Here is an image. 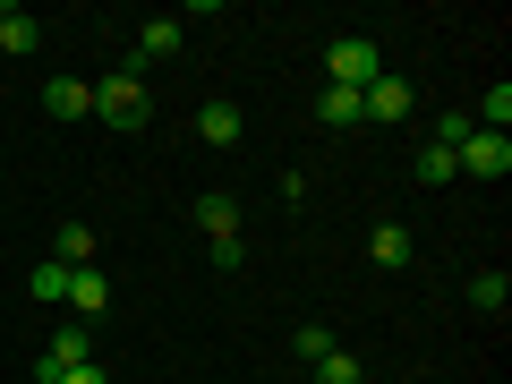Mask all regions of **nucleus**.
<instances>
[{
	"mask_svg": "<svg viewBox=\"0 0 512 384\" xmlns=\"http://www.w3.org/2000/svg\"><path fill=\"white\" fill-rule=\"evenodd\" d=\"M94 111H103L111 128H146L154 120V94H146V77H137V69H111L103 86H94Z\"/></svg>",
	"mask_w": 512,
	"mask_h": 384,
	"instance_id": "obj_1",
	"label": "nucleus"
},
{
	"mask_svg": "<svg viewBox=\"0 0 512 384\" xmlns=\"http://www.w3.org/2000/svg\"><path fill=\"white\" fill-rule=\"evenodd\" d=\"M325 69H333V86L367 94V86H376V77H384V52H376V43H367V35H342V43H333V52H325Z\"/></svg>",
	"mask_w": 512,
	"mask_h": 384,
	"instance_id": "obj_2",
	"label": "nucleus"
},
{
	"mask_svg": "<svg viewBox=\"0 0 512 384\" xmlns=\"http://www.w3.org/2000/svg\"><path fill=\"white\" fill-rule=\"evenodd\" d=\"M453 163L470 171V180H504V171H512V137H495V128H470Z\"/></svg>",
	"mask_w": 512,
	"mask_h": 384,
	"instance_id": "obj_3",
	"label": "nucleus"
},
{
	"mask_svg": "<svg viewBox=\"0 0 512 384\" xmlns=\"http://www.w3.org/2000/svg\"><path fill=\"white\" fill-rule=\"evenodd\" d=\"M410 103H419V86H410V77H393V69H384L376 86L359 94V120H384V128H393V120H410Z\"/></svg>",
	"mask_w": 512,
	"mask_h": 384,
	"instance_id": "obj_4",
	"label": "nucleus"
},
{
	"mask_svg": "<svg viewBox=\"0 0 512 384\" xmlns=\"http://www.w3.org/2000/svg\"><path fill=\"white\" fill-rule=\"evenodd\" d=\"M94 350H86V325H60L52 342H43V367H35V384H60L69 367H86Z\"/></svg>",
	"mask_w": 512,
	"mask_h": 384,
	"instance_id": "obj_5",
	"label": "nucleus"
},
{
	"mask_svg": "<svg viewBox=\"0 0 512 384\" xmlns=\"http://www.w3.org/2000/svg\"><path fill=\"white\" fill-rule=\"evenodd\" d=\"M171 52H180V18H154V26H137V52H128L120 69L146 77V60H171Z\"/></svg>",
	"mask_w": 512,
	"mask_h": 384,
	"instance_id": "obj_6",
	"label": "nucleus"
},
{
	"mask_svg": "<svg viewBox=\"0 0 512 384\" xmlns=\"http://www.w3.org/2000/svg\"><path fill=\"white\" fill-rule=\"evenodd\" d=\"M43 111H52V120H86L94 86H86V77H52V86H43Z\"/></svg>",
	"mask_w": 512,
	"mask_h": 384,
	"instance_id": "obj_7",
	"label": "nucleus"
},
{
	"mask_svg": "<svg viewBox=\"0 0 512 384\" xmlns=\"http://www.w3.org/2000/svg\"><path fill=\"white\" fill-rule=\"evenodd\" d=\"M69 308L86 316V325L111 308V282H103V265H77V274H69Z\"/></svg>",
	"mask_w": 512,
	"mask_h": 384,
	"instance_id": "obj_8",
	"label": "nucleus"
},
{
	"mask_svg": "<svg viewBox=\"0 0 512 384\" xmlns=\"http://www.w3.org/2000/svg\"><path fill=\"white\" fill-rule=\"evenodd\" d=\"M197 137H205V146H239V137H248L239 103H205V111H197Z\"/></svg>",
	"mask_w": 512,
	"mask_h": 384,
	"instance_id": "obj_9",
	"label": "nucleus"
},
{
	"mask_svg": "<svg viewBox=\"0 0 512 384\" xmlns=\"http://www.w3.org/2000/svg\"><path fill=\"white\" fill-rule=\"evenodd\" d=\"M0 52H9V60H26V52H43V26L26 18V9H0Z\"/></svg>",
	"mask_w": 512,
	"mask_h": 384,
	"instance_id": "obj_10",
	"label": "nucleus"
},
{
	"mask_svg": "<svg viewBox=\"0 0 512 384\" xmlns=\"http://www.w3.org/2000/svg\"><path fill=\"white\" fill-rule=\"evenodd\" d=\"M367 256H376V265H410V231L402 222H376V231H367Z\"/></svg>",
	"mask_w": 512,
	"mask_h": 384,
	"instance_id": "obj_11",
	"label": "nucleus"
},
{
	"mask_svg": "<svg viewBox=\"0 0 512 384\" xmlns=\"http://www.w3.org/2000/svg\"><path fill=\"white\" fill-rule=\"evenodd\" d=\"M316 120H325V128H359V94H350V86H325V94H316Z\"/></svg>",
	"mask_w": 512,
	"mask_h": 384,
	"instance_id": "obj_12",
	"label": "nucleus"
},
{
	"mask_svg": "<svg viewBox=\"0 0 512 384\" xmlns=\"http://www.w3.org/2000/svg\"><path fill=\"white\" fill-rule=\"evenodd\" d=\"M52 265H69V274H77V265H94V231H86V222H69V231L52 239Z\"/></svg>",
	"mask_w": 512,
	"mask_h": 384,
	"instance_id": "obj_13",
	"label": "nucleus"
},
{
	"mask_svg": "<svg viewBox=\"0 0 512 384\" xmlns=\"http://www.w3.org/2000/svg\"><path fill=\"white\" fill-rule=\"evenodd\" d=\"M410 171H419V188H453V180H461V163H453L444 146H419V163H410Z\"/></svg>",
	"mask_w": 512,
	"mask_h": 384,
	"instance_id": "obj_14",
	"label": "nucleus"
},
{
	"mask_svg": "<svg viewBox=\"0 0 512 384\" xmlns=\"http://www.w3.org/2000/svg\"><path fill=\"white\" fill-rule=\"evenodd\" d=\"M197 222H205L214 239H239V205H231V197H197Z\"/></svg>",
	"mask_w": 512,
	"mask_h": 384,
	"instance_id": "obj_15",
	"label": "nucleus"
},
{
	"mask_svg": "<svg viewBox=\"0 0 512 384\" xmlns=\"http://www.w3.org/2000/svg\"><path fill=\"white\" fill-rule=\"evenodd\" d=\"M26 291H35V299H69V265H52V256H43V265H35V282H26Z\"/></svg>",
	"mask_w": 512,
	"mask_h": 384,
	"instance_id": "obj_16",
	"label": "nucleus"
},
{
	"mask_svg": "<svg viewBox=\"0 0 512 384\" xmlns=\"http://www.w3.org/2000/svg\"><path fill=\"white\" fill-rule=\"evenodd\" d=\"M316 384H359V359H350V350H325V359H316Z\"/></svg>",
	"mask_w": 512,
	"mask_h": 384,
	"instance_id": "obj_17",
	"label": "nucleus"
},
{
	"mask_svg": "<svg viewBox=\"0 0 512 384\" xmlns=\"http://www.w3.org/2000/svg\"><path fill=\"white\" fill-rule=\"evenodd\" d=\"M478 128H495V137H504V128H512V86H495L487 103H478Z\"/></svg>",
	"mask_w": 512,
	"mask_h": 384,
	"instance_id": "obj_18",
	"label": "nucleus"
},
{
	"mask_svg": "<svg viewBox=\"0 0 512 384\" xmlns=\"http://www.w3.org/2000/svg\"><path fill=\"white\" fill-rule=\"evenodd\" d=\"M325 350H333V333H325V325H299V333H291V359H308V367H316Z\"/></svg>",
	"mask_w": 512,
	"mask_h": 384,
	"instance_id": "obj_19",
	"label": "nucleus"
},
{
	"mask_svg": "<svg viewBox=\"0 0 512 384\" xmlns=\"http://www.w3.org/2000/svg\"><path fill=\"white\" fill-rule=\"evenodd\" d=\"M470 299H478V308L495 316V308H504V299H512V282H504V274H478V282H470Z\"/></svg>",
	"mask_w": 512,
	"mask_h": 384,
	"instance_id": "obj_20",
	"label": "nucleus"
},
{
	"mask_svg": "<svg viewBox=\"0 0 512 384\" xmlns=\"http://www.w3.org/2000/svg\"><path fill=\"white\" fill-rule=\"evenodd\" d=\"M60 384H111V376H103V367L86 359V367H69V376H60Z\"/></svg>",
	"mask_w": 512,
	"mask_h": 384,
	"instance_id": "obj_21",
	"label": "nucleus"
}]
</instances>
